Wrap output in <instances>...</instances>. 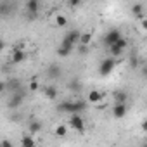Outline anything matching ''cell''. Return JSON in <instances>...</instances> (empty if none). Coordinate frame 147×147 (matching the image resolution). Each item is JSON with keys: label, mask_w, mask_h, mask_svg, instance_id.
<instances>
[{"label": "cell", "mask_w": 147, "mask_h": 147, "mask_svg": "<svg viewBox=\"0 0 147 147\" xmlns=\"http://www.w3.org/2000/svg\"><path fill=\"white\" fill-rule=\"evenodd\" d=\"M16 4L9 2V0H0V18H9L14 14Z\"/></svg>", "instance_id": "7"}, {"label": "cell", "mask_w": 147, "mask_h": 147, "mask_svg": "<svg viewBox=\"0 0 147 147\" xmlns=\"http://www.w3.org/2000/svg\"><path fill=\"white\" fill-rule=\"evenodd\" d=\"M57 111L64 113V114H76V107H75V100H62L57 104Z\"/></svg>", "instance_id": "8"}, {"label": "cell", "mask_w": 147, "mask_h": 147, "mask_svg": "<svg viewBox=\"0 0 147 147\" xmlns=\"http://www.w3.org/2000/svg\"><path fill=\"white\" fill-rule=\"evenodd\" d=\"M109 52H111V57H114V59H118L119 55H123V52H125V50H121L119 47H116V45H113V47H109Z\"/></svg>", "instance_id": "23"}, {"label": "cell", "mask_w": 147, "mask_h": 147, "mask_svg": "<svg viewBox=\"0 0 147 147\" xmlns=\"http://www.w3.org/2000/svg\"><path fill=\"white\" fill-rule=\"evenodd\" d=\"M67 5H71V7H80L82 2H80V0H73V2H67Z\"/></svg>", "instance_id": "30"}, {"label": "cell", "mask_w": 147, "mask_h": 147, "mask_svg": "<svg viewBox=\"0 0 147 147\" xmlns=\"http://www.w3.org/2000/svg\"><path fill=\"white\" fill-rule=\"evenodd\" d=\"M45 76H47L50 82L59 80V78L62 76V67H61L59 64H50V66L45 69Z\"/></svg>", "instance_id": "6"}, {"label": "cell", "mask_w": 147, "mask_h": 147, "mask_svg": "<svg viewBox=\"0 0 147 147\" xmlns=\"http://www.w3.org/2000/svg\"><path fill=\"white\" fill-rule=\"evenodd\" d=\"M102 97H104V95H102L99 90H90V92H88V102H100Z\"/></svg>", "instance_id": "17"}, {"label": "cell", "mask_w": 147, "mask_h": 147, "mask_svg": "<svg viewBox=\"0 0 147 147\" xmlns=\"http://www.w3.org/2000/svg\"><path fill=\"white\" fill-rule=\"evenodd\" d=\"M73 130H78V131H82L83 128H85V119L82 118V114H71V118H69V123H67Z\"/></svg>", "instance_id": "9"}, {"label": "cell", "mask_w": 147, "mask_h": 147, "mask_svg": "<svg viewBox=\"0 0 147 147\" xmlns=\"http://www.w3.org/2000/svg\"><path fill=\"white\" fill-rule=\"evenodd\" d=\"M28 130H30V135L33 137V135H36V133L42 130V123H40L38 119H36V121H31L30 126H28Z\"/></svg>", "instance_id": "18"}, {"label": "cell", "mask_w": 147, "mask_h": 147, "mask_svg": "<svg viewBox=\"0 0 147 147\" xmlns=\"http://www.w3.org/2000/svg\"><path fill=\"white\" fill-rule=\"evenodd\" d=\"M113 97H114V104H125L126 99H128V94L125 90H116L113 94Z\"/></svg>", "instance_id": "14"}, {"label": "cell", "mask_w": 147, "mask_h": 147, "mask_svg": "<svg viewBox=\"0 0 147 147\" xmlns=\"http://www.w3.org/2000/svg\"><path fill=\"white\" fill-rule=\"evenodd\" d=\"M40 7H42V4L38 2V0H28V2L24 4V9L28 12V19H35L38 16Z\"/></svg>", "instance_id": "3"}, {"label": "cell", "mask_w": 147, "mask_h": 147, "mask_svg": "<svg viewBox=\"0 0 147 147\" xmlns=\"http://www.w3.org/2000/svg\"><path fill=\"white\" fill-rule=\"evenodd\" d=\"M24 99H26V90L21 88V90H18L16 94H11V97L7 99V107L12 109V111H14V109H19V107L23 106Z\"/></svg>", "instance_id": "1"}, {"label": "cell", "mask_w": 147, "mask_h": 147, "mask_svg": "<svg viewBox=\"0 0 147 147\" xmlns=\"http://www.w3.org/2000/svg\"><path fill=\"white\" fill-rule=\"evenodd\" d=\"M116 59L114 57H104L102 61H100V64H99V73H100V76H109L111 73L114 71V67H116Z\"/></svg>", "instance_id": "2"}, {"label": "cell", "mask_w": 147, "mask_h": 147, "mask_svg": "<svg viewBox=\"0 0 147 147\" xmlns=\"http://www.w3.org/2000/svg\"><path fill=\"white\" fill-rule=\"evenodd\" d=\"M114 45H116V47H119V49H121V50H125V49H126V47H128V40H126V38H123V36H121V38H119V40H118V42H116V43H114Z\"/></svg>", "instance_id": "26"}, {"label": "cell", "mask_w": 147, "mask_h": 147, "mask_svg": "<svg viewBox=\"0 0 147 147\" xmlns=\"http://www.w3.org/2000/svg\"><path fill=\"white\" fill-rule=\"evenodd\" d=\"M90 52V47H87V45H80L78 43V55H87Z\"/></svg>", "instance_id": "27"}, {"label": "cell", "mask_w": 147, "mask_h": 147, "mask_svg": "<svg viewBox=\"0 0 147 147\" xmlns=\"http://www.w3.org/2000/svg\"><path fill=\"white\" fill-rule=\"evenodd\" d=\"M0 147H14V145H12V142H11V140H7V138H5V140L0 142Z\"/></svg>", "instance_id": "29"}, {"label": "cell", "mask_w": 147, "mask_h": 147, "mask_svg": "<svg viewBox=\"0 0 147 147\" xmlns=\"http://www.w3.org/2000/svg\"><path fill=\"white\" fill-rule=\"evenodd\" d=\"M126 113H128L126 104H114V106H113V116H114L116 119L125 118V116H126Z\"/></svg>", "instance_id": "10"}, {"label": "cell", "mask_w": 147, "mask_h": 147, "mask_svg": "<svg viewBox=\"0 0 147 147\" xmlns=\"http://www.w3.org/2000/svg\"><path fill=\"white\" fill-rule=\"evenodd\" d=\"M2 71H4V73H9V71H11V67H7V66H2Z\"/></svg>", "instance_id": "33"}, {"label": "cell", "mask_w": 147, "mask_h": 147, "mask_svg": "<svg viewBox=\"0 0 147 147\" xmlns=\"http://www.w3.org/2000/svg\"><path fill=\"white\" fill-rule=\"evenodd\" d=\"M5 49V43H4V40H0V52H2Z\"/></svg>", "instance_id": "32"}, {"label": "cell", "mask_w": 147, "mask_h": 147, "mask_svg": "<svg viewBox=\"0 0 147 147\" xmlns=\"http://www.w3.org/2000/svg\"><path fill=\"white\" fill-rule=\"evenodd\" d=\"M67 88H69L73 94H80V92L83 90V83H82L78 78H73V80H69V83H67Z\"/></svg>", "instance_id": "12"}, {"label": "cell", "mask_w": 147, "mask_h": 147, "mask_svg": "<svg viewBox=\"0 0 147 147\" xmlns=\"http://www.w3.org/2000/svg\"><path fill=\"white\" fill-rule=\"evenodd\" d=\"M38 87H40V85H38V80H36V78H33V80H31V83H30V90H31V92H35V90H38Z\"/></svg>", "instance_id": "28"}, {"label": "cell", "mask_w": 147, "mask_h": 147, "mask_svg": "<svg viewBox=\"0 0 147 147\" xmlns=\"http://www.w3.org/2000/svg\"><path fill=\"white\" fill-rule=\"evenodd\" d=\"M55 24H57L59 28H66V26H67V18H66L64 14H57V16H55Z\"/></svg>", "instance_id": "19"}, {"label": "cell", "mask_w": 147, "mask_h": 147, "mask_svg": "<svg viewBox=\"0 0 147 147\" xmlns=\"http://www.w3.org/2000/svg\"><path fill=\"white\" fill-rule=\"evenodd\" d=\"M130 66H131V69H137L138 67V55L137 54H131L130 55Z\"/></svg>", "instance_id": "25"}, {"label": "cell", "mask_w": 147, "mask_h": 147, "mask_svg": "<svg viewBox=\"0 0 147 147\" xmlns=\"http://www.w3.org/2000/svg\"><path fill=\"white\" fill-rule=\"evenodd\" d=\"M24 59H26L24 50H14V54H12V57H11V62H12V64H19V62H23Z\"/></svg>", "instance_id": "15"}, {"label": "cell", "mask_w": 147, "mask_h": 147, "mask_svg": "<svg viewBox=\"0 0 147 147\" xmlns=\"http://www.w3.org/2000/svg\"><path fill=\"white\" fill-rule=\"evenodd\" d=\"M43 94H45V97H47V99L54 100V99H57V94H59V92H57V87L50 83V85H47V87H45Z\"/></svg>", "instance_id": "13"}, {"label": "cell", "mask_w": 147, "mask_h": 147, "mask_svg": "<svg viewBox=\"0 0 147 147\" xmlns=\"http://www.w3.org/2000/svg\"><path fill=\"white\" fill-rule=\"evenodd\" d=\"M80 36H82V33L78 31V30H69L66 35H64V38L71 43V45H76V43H80Z\"/></svg>", "instance_id": "11"}, {"label": "cell", "mask_w": 147, "mask_h": 147, "mask_svg": "<svg viewBox=\"0 0 147 147\" xmlns=\"http://www.w3.org/2000/svg\"><path fill=\"white\" fill-rule=\"evenodd\" d=\"M131 12H133L137 18H142V19H144V5H142V4H135V5L131 7Z\"/></svg>", "instance_id": "20"}, {"label": "cell", "mask_w": 147, "mask_h": 147, "mask_svg": "<svg viewBox=\"0 0 147 147\" xmlns=\"http://www.w3.org/2000/svg\"><path fill=\"white\" fill-rule=\"evenodd\" d=\"M123 35H121V31L118 30V28H114V30H109L107 33H106V36H104V45L109 49V47H113L119 38H121Z\"/></svg>", "instance_id": "4"}, {"label": "cell", "mask_w": 147, "mask_h": 147, "mask_svg": "<svg viewBox=\"0 0 147 147\" xmlns=\"http://www.w3.org/2000/svg\"><path fill=\"white\" fill-rule=\"evenodd\" d=\"M66 133H67V125H57L55 126V135L57 137H66Z\"/></svg>", "instance_id": "22"}, {"label": "cell", "mask_w": 147, "mask_h": 147, "mask_svg": "<svg viewBox=\"0 0 147 147\" xmlns=\"http://www.w3.org/2000/svg\"><path fill=\"white\" fill-rule=\"evenodd\" d=\"M4 92H5V82L0 80V94H4Z\"/></svg>", "instance_id": "31"}, {"label": "cell", "mask_w": 147, "mask_h": 147, "mask_svg": "<svg viewBox=\"0 0 147 147\" xmlns=\"http://www.w3.org/2000/svg\"><path fill=\"white\" fill-rule=\"evenodd\" d=\"M21 147H36V142L31 135H24L21 138Z\"/></svg>", "instance_id": "16"}, {"label": "cell", "mask_w": 147, "mask_h": 147, "mask_svg": "<svg viewBox=\"0 0 147 147\" xmlns=\"http://www.w3.org/2000/svg\"><path fill=\"white\" fill-rule=\"evenodd\" d=\"M90 42H92V33H82V36H80V45H90Z\"/></svg>", "instance_id": "21"}, {"label": "cell", "mask_w": 147, "mask_h": 147, "mask_svg": "<svg viewBox=\"0 0 147 147\" xmlns=\"http://www.w3.org/2000/svg\"><path fill=\"white\" fill-rule=\"evenodd\" d=\"M71 52H73V50H69V49H64V47H61V45H59V49H57V55H59V57H67Z\"/></svg>", "instance_id": "24"}, {"label": "cell", "mask_w": 147, "mask_h": 147, "mask_svg": "<svg viewBox=\"0 0 147 147\" xmlns=\"http://www.w3.org/2000/svg\"><path fill=\"white\" fill-rule=\"evenodd\" d=\"M21 88H23V82H21L19 78L11 76V78L5 80V92H9V94H16V92L21 90Z\"/></svg>", "instance_id": "5"}]
</instances>
